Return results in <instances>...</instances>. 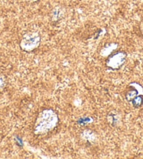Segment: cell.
Segmentation results:
<instances>
[{"mask_svg": "<svg viewBox=\"0 0 143 159\" xmlns=\"http://www.w3.org/2000/svg\"><path fill=\"white\" fill-rule=\"evenodd\" d=\"M59 118L56 111L51 109H44L38 114L34 125L36 135H44L53 130L58 124Z\"/></svg>", "mask_w": 143, "mask_h": 159, "instance_id": "cell-1", "label": "cell"}, {"mask_svg": "<svg viewBox=\"0 0 143 159\" xmlns=\"http://www.w3.org/2000/svg\"><path fill=\"white\" fill-rule=\"evenodd\" d=\"M41 35L38 32H29L24 34L20 42V46L22 50L32 52L39 48L41 43Z\"/></svg>", "mask_w": 143, "mask_h": 159, "instance_id": "cell-2", "label": "cell"}, {"mask_svg": "<svg viewBox=\"0 0 143 159\" xmlns=\"http://www.w3.org/2000/svg\"><path fill=\"white\" fill-rule=\"evenodd\" d=\"M127 56V53L124 51H114L107 56L105 61L106 67L113 71L119 70L125 64Z\"/></svg>", "mask_w": 143, "mask_h": 159, "instance_id": "cell-3", "label": "cell"}, {"mask_svg": "<svg viewBox=\"0 0 143 159\" xmlns=\"http://www.w3.org/2000/svg\"><path fill=\"white\" fill-rule=\"evenodd\" d=\"M118 48V43L115 42H110V43H107L106 44H104L103 48L101 49L100 54L103 56H108L109 54H111L112 52L117 50Z\"/></svg>", "mask_w": 143, "mask_h": 159, "instance_id": "cell-4", "label": "cell"}, {"mask_svg": "<svg viewBox=\"0 0 143 159\" xmlns=\"http://www.w3.org/2000/svg\"><path fill=\"white\" fill-rule=\"evenodd\" d=\"M137 95H138V90L135 89V88H131L126 93L125 98L126 100L128 101V102H131Z\"/></svg>", "mask_w": 143, "mask_h": 159, "instance_id": "cell-5", "label": "cell"}, {"mask_svg": "<svg viewBox=\"0 0 143 159\" xmlns=\"http://www.w3.org/2000/svg\"><path fill=\"white\" fill-rule=\"evenodd\" d=\"M62 10L60 7H56L51 12V18L53 21L58 20L62 15Z\"/></svg>", "mask_w": 143, "mask_h": 159, "instance_id": "cell-6", "label": "cell"}, {"mask_svg": "<svg viewBox=\"0 0 143 159\" xmlns=\"http://www.w3.org/2000/svg\"><path fill=\"white\" fill-rule=\"evenodd\" d=\"M133 106L136 108H139L143 105V96L142 95H137L134 99L131 101Z\"/></svg>", "mask_w": 143, "mask_h": 159, "instance_id": "cell-7", "label": "cell"}, {"mask_svg": "<svg viewBox=\"0 0 143 159\" xmlns=\"http://www.w3.org/2000/svg\"><path fill=\"white\" fill-rule=\"evenodd\" d=\"M93 121V119L90 116L89 117H81L79 118V120H77V123L81 125H85L88 124V123H91Z\"/></svg>", "mask_w": 143, "mask_h": 159, "instance_id": "cell-8", "label": "cell"}, {"mask_svg": "<svg viewBox=\"0 0 143 159\" xmlns=\"http://www.w3.org/2000/svg\"><path fill=\"white\" fill-rule=\"evenodd\" d=\"M107 120H108V122L110 123V125H114L115 123L117 121V119L115 118V115L112 113H109L107 115Z\"/></svg>", "mask_w": 143, "mask_h": 159, "instance_id": "cell-9", "label": "cell"}, {"mask_svg": "<svg viewBox=\"0 0 143 159\" xmlns=\"http://www.w3.org/2000/svg\"><path fill=\"white\" fill-rule=\"evenodd\" d=\"M138 30H139L140 34H141L142 37H143V20L140 21L139 26H138Z\"/></svg>", "mask_w": 143, "mask_h": 159, "instance_id": "cell-10", "label": "cell"}, {"mask_svg": "<svg viewBox=\"0 0 143 159\" xmlns=\"http://www.w3.org/2000/svg\"><path fill=\"white\" fill-rule=\"evenodd\" d=\"M24 1H27V2H37V0H24Z\"/></svg>", "mask_w": 143, "mask_h": 159, "instance_id": "cell-11", "label": "cell"}]
</instances>
